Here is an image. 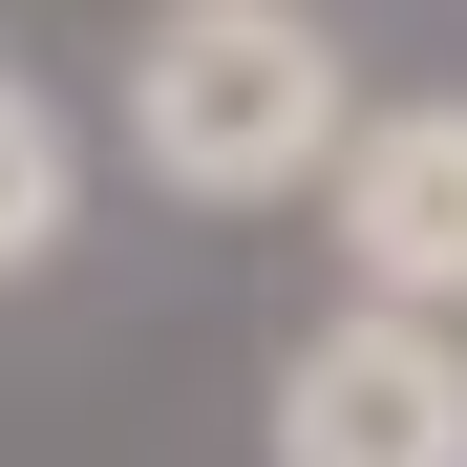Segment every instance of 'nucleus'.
<instances>
[{"label": "nucleus", "mask_w": 467, "mask_h": 467, "mask_svg": "<svg viewBox=\"0 0 467 467\" xmlns=\"http://www.w3.org/2000/svg\"><path fill=\"white\" fill-rule=\"evenodd\" d=\"M319 234H340V276H361V297L467 319V86L361 107V128L319 149Z\"/></svg>", "instance_id": "3"}, {"label": "nucleus", "mask_w": 467, "mask_h": 467, "mask_svg": "<svg viewBox=\"0 0 467 467\" xmlns=\"http://www.w3.org/2000/svg\"><path fill=\"white\" fill-rule=\"evenodd\" d=\"M361 128L319 0H149L128 22V171L192 192V213H276L319 192V149Z\"/></svg>", "instance_id": "1"}, {"label": "nucleus", "mask_w": 467, "mask_h": 467, "mask_svg": "<svg viewBox=\"0 0 467 467\" xmlns=\"http://www.w3.org/2000/svg\"><path fill=\"white\" fill-rule=\"evenodd\" d=\"M64 192H86V171H64V107H43V86H0V276H43V255H64Z\"/></svg>", "instance_id": "4"}, {"label": "nucleus", "mask_w": 467, "mask_h": 467, "mask_svg": "<svg viewBox=\"0 0 467 467\" xmlns=\"http://www.w3.org/2000/svg\"><path fill=\"white\" fill-rule=\"evenodd\" d=\"M276 467H467V319L340 297L276 361Z\"/></svg>", "instance_id": "2"}]
</instances>
